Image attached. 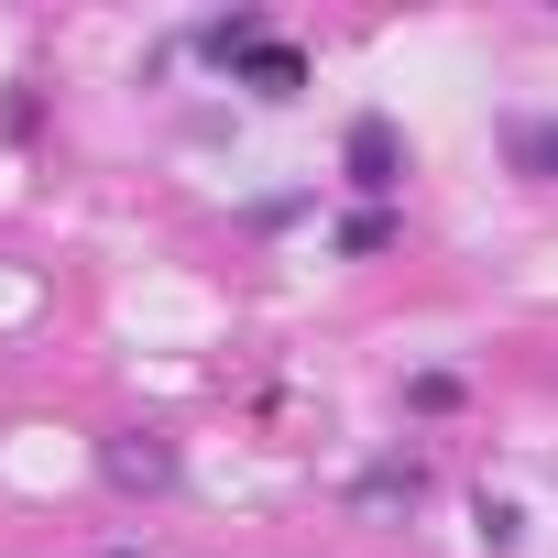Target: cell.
<instances>
[{
	"mask_svg": "<svg viewBox=\"0 0 558 558\" xmlns=\"http://www.w3.org/2000/svg\"><path fill=\"white\" fill-rule=\"evenodd\" d=\"M208 56H219V66H241V88H252V99H296V88H307V56H296V45H274L252 12L208 23Z\"/></svg>",
	"mask_w": 558,
	"mask_h": 558,
	"instance_id": "cell-1",
	"label": "cell"
},
{
	"mask_svg": "<svg viewBox=\"0 0 558 558\" xmlns=\"http://www.w3.org/2000/svg\"><path fill=\"white\" fill-rule=\"evenodd\" d=\"M99 471H110L121 493H165V482H175V449L132 427V438H110V449H99Z\"/></svg>",
	"mask_w": 558,
	"mask_h": 558,
	"instance_id": "cell-2",
	"label": "cell"
},
{
	"mask_svg": "<svg viewBox=\"0 0 558 558\" xmlns=\"http://www.w3.org/2000/svg\"><path fill=\"white\" fill-rule=\"evenodd\" d=\"M351 186H362V197H384V186H395V121H384V110H362V121H351Z\"/></svg>",
	"mask_w": 558,
	"mask_h": 558,
	"instance_id": "cell-3",
	"label": "cell"
},
{
	"mask_svg": "<svg viewBox=\"0 0 558 558\" xmlns=\"http://www.w3.org/2000/svg\"><path fill=\"white\" fill-rule=\"evenodd\" d=\"M514 165H525V175H558V121H525V132H514Z\"/></svg>",
	"mask_w": 558,
	"mask_h": 558,
	"instance_id": "cell-4",
	"label": "cell"
},
{
	"mask_svg": "<svg viewBox=\"0 0 558 558\" xmlns=\"http://www.w3.org/2000/svg\"><path fill=\"white\" fill-rule=\"evenodd\" d=\"M384 241H395V219H384V208H362V219L340 230V252H384Z\"/></svg>",
	"mask_w": 558,
	"mask_h": 558,
	"instance_id": "cell-5",
	"label": "cell"
},
{
	"mask_svg": "<svg viewBox=\"0 0 558 558\" xmlns=\"http://www.w3.org/2000/svg\"><path fill=\"white\" fill-rule=\"evenodd\" d=\"M110 558H132V547H110Z\"/></svg>",
	"mask_w": 558,
	"mask_h": 558,
	"instance_id": "cell-6",
	"label": "cell"
}]
</instances>
